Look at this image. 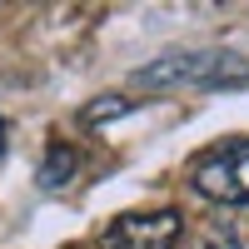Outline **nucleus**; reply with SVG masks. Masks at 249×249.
I'll return each mask as SVG.
<instances>
[{"instance_id": "f03ea898", "label": "nucleus", "mask_w": 249, "mask_h": 249, "mask_svg": "<svg viewBox=\"0 0 249 249\" xmlns=\"http://www.w3.org/2000/svg\"><path fill=\"white\" fill-rule=\"evenodd\" d=\"M190 190L214 204H249V140L199 155V164L190 170Z\"/></svg>"}, {"instance_id": "39448f33", "label": "nucleus", "mask_w": 249, "mask_h": 249, "mask_svg": "<svg viewBox=\"0 0 249 249\" xmlns=\"http://www.w3.org/2000/svg\"><path fill=\"white\" fill-rule=\"evenodd\" d=\"M135 110V100L130 95H95L85 110H80V124L85 130H105V124H115V120H124Z\"/></svg>"}, {"instance_id": "f257e3e1", "label": "nucleus", "mask_w": 249, "mask_h": 249, "mask_svg": "<svg viewBox=\"0 0 249 249\" xmlns=\"http://www.w3.org/2000/svg\"><path fill=\"white\" fill-rule=\"evenodd\" d=\"M140 90H219V85H244L249 80V55L239 50H170L140 65L135 75Z\"/></svg>"}, {"instance_id": "7ed1b4c3", "label": "nucleus", "mask_w": 249, "mask_h": 249, "mask_svg": "<svg viewBox=\"0 0 249 249\" xmlns=\"http://www.w3.org/2000/svg\"><path fill=\"white\" fill-rule=\"evenodd\" d=\"M184 234L179 210H130L110 219V230L100 234V249H175Z\"/></svg>"}, {"instance_id": "423d86ee", "label": "nucleus", "mask_w": 249, "mask_h": 249, "mask_svg": "<svg viewBox=\"0 0 249 249\" xmlns=\"http://www.w3.org/2000/svg\"><path fill=\"white\" fill-rule=\"evenodd\" d=\"M0 155H5V120H0Z\"/></svg>"}, {"instance_id": "20e7f679", "label": "nucleus", "mask_w": 249, "mask_h": 249, "mask_svg": "<svg viewBox=\"0 0 249 249\" xmlns=\"http://www.w3.org/2000/svg\"><path fill=\"white\" fill-rule=\"evenodd\" d=\"M75 170H80L75 144H50L45 160H40V170H35V184L40 190H65V184L75 179Z\"/></svg>"}]
</instances>
